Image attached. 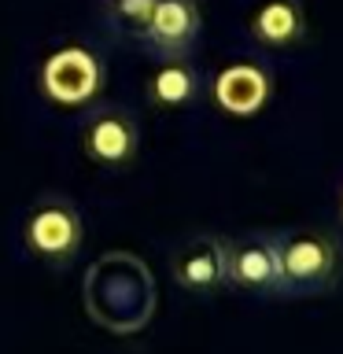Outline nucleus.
Listing matches in <instances>:
<instances>
[{"label":"nucleus","mask_w":343,"mask_h":354,"mask_svg":"<svg viewBox=\"0 0 343 354\" xmlns=\"http://www.w3.org/2000/svg\"><path fill=\"white\" fill-rule=\"evenodd\" d=\"M281 248V273L284 292H321L340 273V243L321 229H299L277 236Z\"/></svg>","instance_id":"obj_1"},{"label":"nucleus","mask_w":343,"mask_h":354,"mask_svg":"<svg viewBox=\"0 0 343 354\" xmlns=\"http://www.w3.org/2000/svg\"><path fill=\"white\" fill-rule=\"evenodd\" d=\"M225 284L248 295H288L277 236L251 232L240 240H225Z\"/></svg>","instance_id":"obj_2"},{"label":"nucleus","mask_w":343,"mask_h":354,"mask_svg":"<svg viewBox=\"0 0 343 354\" xmlns=\"http://www.w3.org/2000/svg\"><path fill=\"white\" fill-rule=\"evenodd\" d=\"M26 248L30 254H37L44 266H55V270L74 262L77 248H82V218H77L71 199L48 196L30 210Z\"/></svg>","instance_id":"obj_3"},{"label":"nucleus","mask_w":343,"mask_h":354,"mask_svg":"<svg viewBox=\"0 0 343 354\" xmlns=\"http://www.w3.org/2000/svg\"><path fill=\"white\" fill-rule=\"evenodd\" d=\"M137 37L163 59H185L199 37V11L192 0H151L137 22Z\"/></svg>","instance_id":"obj_4"},{"label":"nucleus","mask_w":343,"mask_h":354,"mask_svg":"<svg viewBox=\"0 0 343 354\" xmlns=\"http://www.w3.org/2000/svg\"><path fill=\"white\" fill-rule=\"evenodd\" d=\"M41 85L59 104H85L100 88V66L85 48H63L48 55L41 71Z\"/></svg>","instance_id":"obj_5"},{"label":"nucleus","mask_w":343,"mask_h":354,"mask_svg":"<svg viewBox=\"0 0 343 354\" xmlns=\"http://www.w3.org/2000/svg\"><path fill=\"white\" fill-rule=\"evenodd\" d=\"M174 281L192 295H210L225 284V240L192 236L174 254Z\"/></svg>","instance_id":"obj_6"},{"label":"nucleus","mask_w":343,"mask_h":354,"mask_svg":"<svg viewBox=\"0 0 343 354\" xmlns=\"http://www.w3.org/2000/svg\"><path fill=\"white\" fill-rule=\"evenodd\" d=\"M85 151L89 159H96L100 166H126L137 155V126L126 111L104 107L85 122Z\"/></svg>","instance_id":"obj_7"},{"label":"nucleus","mask_w":343,"mask_h":354,"mask_svg":"<svg viewBox=\"0 0 343 354\" xmlns=\"http://www.w3.org/2000/svg\"><path fill=\"white\" fill-rule=\"evenodd\" d=\"M214 100L229 115H254L270 100V77L254 63H232L214 77Z\"/></svg>","instance_id":"obj_8"},{"label":"nucleus","mask_w":343,"mask_h":354,"mask_svg":"<svg viewBox=\"0 0 343 354\" xmlns=\"http://www.w3.org/2000/svg\"><path fill=\"white\" fill-rule=\"evenodd\" d=\"M303 30H306V19L299 0H266L251 19L254 41L266 44V48H288V44L303 37Z\"/></svg>","instance_id":"obj_9"},{"label":"nucleus","mask_w":343,"mask_h":354,"mask_svg":"<svg viewBox=\"0 0 343 354\" xmlns=\"http://www.w3.org/2000/svg\"><path fill=\"white\" fill-rule=\"evenodd\" d=\"M196 71L185 59H163L148 77V100L159 107H185L196 100Z\"/></svg>","instance_id":"obj_10"}]
</instances>
